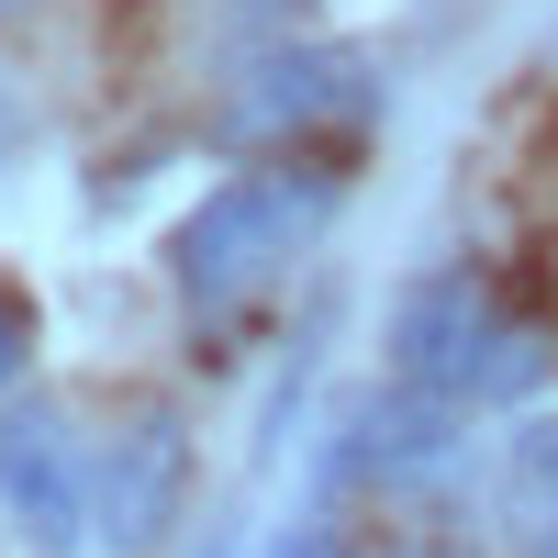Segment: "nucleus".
Instances as JSON below:
<instances>
[{
  "instance_id": "obj_1",
  "label": "nucleus",
  "mask_w": 558,
  "mask_h": 558,
  "mask_svg": "<svg viewBox=\"0 0 558 558\" xmlns=\"http://www.w3.org/2000/svg\"><path fill=\"white\" fill-rule=\"evenodd\" d=\"M336 168H246V179H223V191L168 235V279H179V302H191L202 324H223V313H246V302H268L279 279H291V257L336 223Z\"/></svg>"
},
{
  "instance_id": "obj_2",
  "label": "nucleus",
  "mask_w": 558,
  "mask_h": 558,
  "mask_svg": "<svg viewBox=\"0 0 558 558\" xmlns=\"http://www.w3.org/2000/svg\"><path fill=\"white\" fill-rule=\"evenodd\" d=\"M536 368H547V336L525 313H502V291L470 268H436L391 302V380L447 402V413L514 402V391H536Z\"/></svg>"
},
{
  "instance_id": "obj_3",
  "label": "nucleus",
  "mask_w": 558,
  "mask_h": 558,
  "mask_svg": "<svg viewBox=\"0 0 558 558\" xmlns=\"http://www.w3.org/2000/svg\"><path fill=\"white\" fill-rule=\"evenodd\" d=\"M368 112H380V78H368L357 45H268V57L223 89L213 134H223V146H291V134L368 123Z\"/></svg>"
},
{
  "instance_id": "obj_4",
  "label": "nucleus",
  "mask_w": 558,
  "mask_h": 558,
  "mask_svg": "<svg viewBox=\"0 0 558 558\" xmlns=\"http://www.w3.org/2000/svg\"><path fill=\"white\" fill-rule=\"evenodd\" d=\"M89 470H101V458H78L68 413L45 391L0 413V514L34 536V558H68L89 536Z\"/></svg>"
},
{
  "instance_id": "obj_5",
  "label": "nucleus",
  "mask_w": 558,
  "mask_h": 558,
  "mask_svg": "<svg viewBox=\"0 0 558 558\" xmlns=\"http://www.w3.org/2000/svg\"><path fill=\"white\" fill-rule=\"evenodd\" d=\"M179 502H191V436H179V413H134L89 470V536L112 558H146L179 525Z\"/></svg>"
},
{
  "instance_id": "obj_6",
  "label": "nucleus",
  "mask_w": 558,
  "mask_h": 558,
  "mask_svg": "<svg viewBox=\"0 0 558 558\" xmlns=\"http://www.w3.org/2000/svg\"><path fill=\"white\" fill-rule=\"evenodd\" d=\"M492 514H502V547L514 558H558V413H536V425L502 447Z\"/></svg>"
},
{
  "instance_id": "obj_7",
  "label": "nucleus",
  "mask_w": 558,
  "mask_h": 558,
  "mask_svg": "<svg viewBox=\"0 0 558 558\" xmlns=\"http://www.w3.org/2000/svg\"><path fill=\"white\" fill-rule=\"evenodd\" d=\"M23 347H34V313H23V291H0V391L23 380Z\"/></svg>"
}]
</instances>
